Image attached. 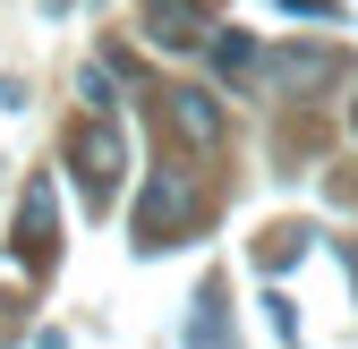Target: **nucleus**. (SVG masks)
Here are the masks:
<instances>
[{
  "mask_svg": "<svg viewBox=\"0 0 358 349\" xmlns=\"http://www.w3.org/2000/svg\"><path fill=\"white\" fill-rule=\"evenodd\" d=\"M69 170H77L85 205H94V213H111V196H120V170H128L120 119H77V128H69Z\"/></svg>",
  "mask_w": 358,
  "mask_h": 349,
  "instance_id": "nucleus-1",
  "label": "nucleus"
},
{
  "mask_svg": "<svg viewBox=\"0 0 358 349\" xmlns=\"http://www.w3.org/2000/svg\"><path fill=\"white\" fill-rule=\"evenodd\" d=\"M9 255L26 273H52L60 265V205H52V179H26V196H17V239H9Z\"/></svg>",
  "mask_w": 358,
  "mask_h": 349,
  "instance_id": "nucleus-2",
  "label": "nucleus"
},
{
  "mask_svg": "<svg viewBox=\"0 0 358 349\" xmlns=\"http://www.w3.org/2000/svg\"><path fill=\"white\" fill-rule=\"evenodd\" d=\"M222 17L213 0H145V43L154 52H196V43H213Z\"/></svg>",
  "mask_w": 358,
  "mask_h": 349,
  "instance_id": "nucleus-3",
  "label": "nucleus"
},
{
  "mask_svg": "<svg viewBox=\"0 0 358 349\" xmlns=\"http://www.w3.org/2000/svg\"><path fill=\"white\" fill-rule=\"evenodd\" d=\"M188 213H196V188L179 179V162L154 170V179H145V205H137V247H162L179 222H188Z\"/></svg>",
  "mask_w": 358,
  "mask_h": 349,
  "instance_id": "nucleus-4",
  "label": "nucleus"
},
{
  "mask_svg": "<svg viewBox=\"0 0 358 349\" xmlns=\"http://www.w3.org/2000/svg\"><path fill=\"white\" fill-rule=\"evenodd\" d=\"M264 77H273L282 94H307V85L341 77V52H333V43H290V52H273V60H264Z\"/></svg>",
  "mask_w": 358,
  "mask_h": 349,
  "instance_id": "nucleus-5",
  "label": "nucleus"
},
{
  "mask_svg": "<svg viewBox=\"0 0 358 349\" xmlns=\"http://www.w3.org/2000/svg\"><path fill=\"white\" fill-rule=\"evenodd\" d=\"M171 137H188L196 154L222 145V103L205 94V85H179V94H171Z\"/></svg>",
  "mask_w": 358,
  "mask_h": 349,
  "instance_id": "nucleus-6",
  "label": "nucleus"
},
{
  "mask_svg": "<svg viewBox=\"0 0 358 349\" xmlns=\"http://www.w3.org/2000/svg\"><path fill=\"white\" fill-rule=\"evenodd\" d=\"M179 349H231V298H222V281H196V298H188V332H179Z\"/></svg>",
  "mask_w": 358,
  "mask_h": 349,
  "instance_id": "nucleus-7",
  "label": "nucleus"
},
{
  "mask_svg": "<svg viewBox=\"0 0 358 349\" xmlns=\"http://www.w3.org/2000/svg\"><path fill=\"white\" fill-rule=\"evenodd\" d=\"M299 255H307V222H273V230L256 239V265H264V273H290Z\"/></svg>",
  "mask_w": 358,
  "mask_h": 349,
  "instance_id": "nucleus-8",
  "label": "nucleus"
},
{
  "mask_svg": "<svg viewBox=\"0 0 358 349\" xmlns=\"http://www.w3.org/2000/svg\"><path fill=\"white\" fill-rule=\"evenodd\" d=\"M213 68L231 77V85H248V77H256V43H239V34H213Z\"/></svg>",
  "mask_w": 358,
  "mask_h": 349,
  "instance_id": "nucleus-9",
  "label": "nucleus"
},
{
  "mask_svg": "<svg viewBox=\"0 0 358 349\" xmlns=\"http://www.w3.org/2000/svg\"><path fill=\"white\" fill-rule=\"evenodd\" d=\"M264 324H273V341H282V349H299V307H290L282 290H264Z\"/></svg>",
  "mask_w": 358,
  "mask_h": 349,
  "instance_id": "nucleus-10",
  "label": "nucleus"
},
{
  "mask_svg": "<svg viewBox=\"0 0 358 349\" xmlns=\"http://www.w3.org/2000/svg\"><path fill=\"white\" fill-rule=\"evenodd\" d=\"M77 85H85V103H94V119H111V94H120V77H111V68L94 60V68H85Z\"/></svg>",
  "mask_w": 358,
  "mask_h": 349,
  "instance_id": "nucleus-11",
  "label": "nucleus"
},
{
  "mask_svg": "<svg viewBox=\"0 0 358 349\" xmlns=\"http://www.w3.org/2000/svg\"><path fill=\"white\" fill-rule=\"evenodd\" d=\"M282 9H299V17H341V0H282Z\"/></svg>",
  "mask_w": 358,
  "mask_h": 349,
  "instance_id": "nucleus-12",
  "label": "nucleus"
}]
</instances>
